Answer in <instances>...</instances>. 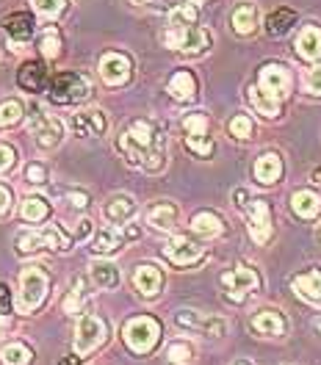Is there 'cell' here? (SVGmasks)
<instances>
[{"instance_id": "6da1fadb", "label": "cell", "mask_w": 321, "mask_h": 365, "mask_svg": "<svg viewBox=\"0 0 321 365\" xmlns=\"http://www.w3.org/2000/svg\"><path fill=\"white\" fill-rule=\"evenodd\" d=\"M116 147L131 166H141L147 172H160L166 163V138L153 119H133Z\"/></svg>"}, {"instance_id": "7a4b0ae2", "label": "cell", "mask_w": 321, "mask_h": 365, "mask_svg": "<svg viewBox=\"0 0 321 365\" xmlns=\"http://www.w3.org/2000/svg\"><path fill=\"white\" fill-rule=\"evenodd\" d=\"M50 291V277L42 266H25L20 274V299H17V307L20 313H34L42 307V302L47 299Z\"/></svg>"}, {"instance_id": "3957f363", "label": "cell", "mask_w": 321, "mask_h": 365, "mask_svg": "<svg viewBox=\"0 0 321 365\" xmlns=\"http://www.w3.org/2000/svg\"><path fill=\"white\" fill-rule=\"evenodd\" d=\"M122 338L133 354H150L160 341V324L150 316H136L125 324Z\"/></svg>"}, {"instance_id": "277c9868", "label": "cell", "mask_w": 321, "mask_h": 365, "mask_svg": "<svg viewBox=\"0 0 321 365\" xmlns=\"http://www.w3.org/2000/svg\"><path fill=\"white\" fill-rule=\"evenodd\" d=\"M89 81L78 72H58L50 81V100L56 106H72V103H83L89 97Z\"/></svg>"}, {"instance_id": "5b68a950", "label": "cell", "mask_w": 321, "mask_h": 365, "mask_svg": "<svg viewBox=\"0 0 321 365\" xmlns=\"http://www.w3.org/2000/svg\"><path fill=\"white\" fill-rule=\"evenodd\" d=\"M163 45L172 50H180L185 56H203L210 50V34L200 25H188V28H166L163 34Z\"/></svg>"}, {"instance_id": "8992f818", "label": "cell", "mask_w": 321, "mask_h": 365, "mask_svg": "<svg viewBox=\"0 0 321 365\" xmlns=\"http://www.w3.org/2000/svg\"><path fill=\"white\" fill-rule=\"evenodd\" d=\"M175 324L185 332H197V335H205V338H225L230 329L228 319L200 313V310H188V307L175 313Z\"/></svg>"}, {"instance_id": "52a82bcc", "label": "cell", "mask_w": 321, "mask_h": 365, "mask_svg": "<svg viewBox=\"0 0 321 365\" xmlns=\"http://www.w3.org/2000/svg\"><path fill=\"white\" fill-rule=\"evenodd\" d=\"M69 238L67 232L56 225H50L45 230H28L17 235V252L23 255H34L39 250H69Z\"/></svg>"}, {"instance_id": "ba28073f", "label": "cell", "mask_w": 321, "mask_h": 365, "mask_svg": "<svg viewBox=\"0 0 321 365\" xmlns=\"http://www.w3.org/2000/svg\"><path fill=\"white\" fill-rule=\"evenodd\" d=\"M222 285L228 288L225 299H228V302H235V304H241L250 294H255V291L260 288V277H258V272H255L253 266L238 263V266H233L230 272L222 274Z\"/></svg>"}, {"instance_id": "9c48e42d", "label": "cell", "mask_w": 321, "mask_h": 365, "mask_svg": "<svg viewBox=\"0 0 321 365\" xmlns=\"http://www.w3.org/2000/svg\"><path fill=\"white\" fill-rule=\"evenodd\" d=\"M108 338V327H106V321L100 319V316H81L78 321V329H75V354H81V357H86V354H92L97 346H103Z\"/></svg>"}, {"instance_id": "30bf717a", "label": "cell", "mask_w": 321, "mask_h": 365, "mask_svg": "<svg viewBox=\"0 0 321 365\" xmlns=\"http://www.w3.org/2000/svg\"><path fill=\"white\" fill-rule=\"evenodd\" d=\"M208 116L203 111H194V114L183 116V130H185V147L200 155V158H210L213 153V141L208 138Z\"/></svg>"}, {"instance_id": "8fae6325", "label": "cell", "mask_w": 321, "mask_h": 365, "mask_svg": "<svg viewBox=\"0 0 321 365\" xmlns=\"http://www.w3.org/2000/svg\"><path fill=\"white\" fill-rule=\"evenodd\" d=\"M31 130H34V138H36V144H39L42 150H53V147H58L61 138H64V122L56 119V116L42 114V108L34 106V108H31Z\"/></svg>"}, {"instance_id": "7c38bea8", "label": "cell", "mask_w": 321, "mask_h": 365, "mask_svg": "<svg viewBox=\"0 0 321 365\" xmlns=\"http://www.w3.org/2000/svg\"><path fill=\"white\" fill-rule=\"evenodd\" d=\"M247 227H250V235L258 247L269 244L272 232H275V219H272V207L263 200H250L247 205Z\"/></svg>"}, {"instance_id": "4fadbf2b", "label": "cell", "mask_w": 321, "mask_h": 365, "mask_svg": "<svg viewBox=\"0 0 321 365\" xmlns=\"http://www.w3.org/2000/svg\"><path fill=\"white\" fill-rule=\"evenodd\" d=\"M260 91H266L269 97H275V100H285L288 97V91H291V72L282 67V64H263L260 72H258V83H255Z\"/></svg>"}, {"instance_id": "5bb4252c", "label": "cell", "mask_w": 321, "mask_h": 365, "mask_svg": "<svg viewBox=\"0 0 321 365\" xmlns=\"http://www.w3.org/2000/svg\"><path fill=\"white\" fill-rule=\"evenodd\" d=\"M69 130L75 136L89 138V136H103L106 128H108V119L100 108H83V111H75V114L67 119Z\"/></svg>"}, {"instance_id": "9a60e30c", "label": "cell", "mask_w": 321, "mask_h": 365, "mask_svg": "<svg viewBox=\"0 0 321 365\" xmlns=\"http://www.w3.org/2000/svg\"><path fill=\"white\" fill-rule=\"evenodd\" d=\"M133 75V64L125 53H106L100 58V78L108 86H125Z\"/></svg>"}, {"instance_id": "2e32d148", "label": "cell", "mask_w": 321, "mask_h": 365, "mask_svg": "<svg viewBox=\"0 0 321 365\" xmlns=\"http://www.w3.org/2000/svg\"><path fill=\"white\" fill-rule=\"evenodd\" d=\"M163 255H166L175 266H194V263L203 260L205 250H203L194 238H188V235H175V238H169V244L163 247Z\"/></svg>"}, {"instance_id": "e0dca14e", "label": "cell", "mask_w": 321, "mask_h": 365, "mask_svg": "<svg viewBox=\"0 0 321 365\" xmlns=\"http://www.w3.org/2000/svg\"><path fill=\"white\" fill-rule=\"evenodd\" d=\"M133 285H136V291L141 297L147 299L158 297L160 288H163V274L153 263H141V266H136V272H133Z\"/></svg>"}, {"instance_id": "ac0fdd59", "label": "cell", "mask_w": 321, "mask_h": 365, "mask_svg": "<svg viewBox=\"0 0 321 365\" xmlns=\"http://www.w3.org/2000/svg\"><path fill=\"white\" fill-rule=\"evenodd\" d=\"M253 329L258 335H263V338H282L285 329H288V324H285L280 310L266 307V310H260V313L253 316Z\"/></svg>"}, {"instance_id": "d6986e66", "label": "cell", "mask_w": 321, "mask_h": 365, "mask_svg": "<svg viewBox=\"0 0 321 365\" xmlns=\"http://www.w3.org/2000/svg\"><path fill=\"white\" fill-rule=\"evenodd\" d=\"M136 200L128 197V194H114L108 197V202L103 205V216L111 222V225H125L136 216Z\"/></svg>"}, {"instance_id": "ffe728a7", "label": "cell", "mask_w": 321, "mask_h": 365, "mask_svg": "<svg viewBox=\"0 0 321 365\" xmlns=\"http://www.w3.org/2000/svg\"><path fill=\"white\" fill-rule=\"evenodd\" d=\"M297 53L305 61H321V28L319 25H305L297 36Z\"/></svg>"}, {"instance_id": "44dd1931", "label": "cell", "mask_w": 321, "mask_h": 365, "mask_svg": "<svg viewBox=\"0 0 321 365\" xmlns=\"http://www.w3.org/2000/svg\"><path fill=\"white\" fill-rule=\"evenodd\" d=\"M230 23H233V31H235L238 36L255 34V31H258V6L250 3V0H241V3L233 9Z\"/></svg>"}, {"instance_id": "7402d4cb", "label": "cell", "mask_w": 321, "mask_h": 365, "mask_svg": "<svg viewBox=\"0 0 321 365\" xmlns=\"http://www.w3.org/2000/svg\"><path fill=\"white\" fill-rule=\"evenodd\" d=\"M178 219H180V210L175 202L163 200V202H156V205L147 210V225L156 230H175L178 227Z\"/></svg>"}, {"instance_id": "603a6c76", "label": "cell", "mask_w": 321, "mask_h": 365, "mask_svg": "<svg viewBox=\"0 0 321 365\" xmlns=\"http://www.w3.org/2000/svg\"><path fill=\"white\" fill-rule=\"evenodd\" d=\"M282 178V158L277 153H263L255 160V180L260 185H275Z\"/></svg>"}, {"instance_id": "cb8c5ba5", "label": "cell", "mask_w": 321, "mask_h": 365, "mask_svg": "<svg viewBox=\"0 0 321 365\" xmlns=\"http://www.w3.org/2000/svg\"><path fill=\"white\" fill-rule=\"evenodd\" d=\"M291 285H294V291H297L305 302L321 304V269H310V272H305V274H297Z\"/></svg>"}, {"instance_id": "d4e9b609", "label": "cell", "mask_w": 321, "mask_h": 365, "mask_svg": "<svg viewBox=\"0 0 321 365\" xmlns=\"http://www.w3.org/2000/svg\"><path fill=\"white\" fill-rule=\"evenodd\" d=\"M166 91H169L175 100L188 103V100H194V97H197V78H194L188 69H178V72L169 78Z\"/></svg>"}, {"instance_id": "484cf974", "label": "cell", "mask_w": 321, "mask_h": 365, "mask_svg": "<svg viewBox=\"0 0 321 365\" xmlns=\"http://www.w3.org/2000/svg\"><path fill=\"white\" fill-rule=\"evenodd\" d=\"M291 210L297 213L299 219H316L321 213V197L310 188H302L291 194Z\"/></svg>"}, {"instance_id": "4316f807", "label": "cell", "mask_w": 321, "mask_h": 365, "mask_svg": "<svg viewBox=\"0 0 321 365\" xmlns=\"http://www.w3.org/2000/svg\"><path fill=\"white\" fill-rule=\"evenodd\" d=\"M3 28L14 42H28L34 34V17L28 11H11L3 17Z\"/></svg>"}, {"instance_id": "83f0119b", "label": "cell", "mask_w": 321, "mask_h": 365, "mask_svg": "<svg viewBox=\"0 0 321 365\" xmlns=\"http://www.w3.org/2000/svg\"><path fill=\"white\" fill-rule=\"evenodd\" d=\"M122 244H125L122 230L116 227V225H108V227H103L94 232L92 252H97V255H114V252L122 250Z\"/></svg>"}, {"instance_id": "f1b7e54d", "label": "cell", "mask_w": 321, "mask_h": 365, "mask_svg": "<svg viewBox=\"0 0 321 365\" xmlns=\"http://www.w3.org/2000/svg\"><path fill=\"white\" fill-rule=\"evenodd\" d=\"M17 83L25 91H42L47 83V69L42 61H25L20 72H17Z\"/></svg>"}, {"instance_id": "f546056e", "label": "cell", "mask_w": 321, "mask_h": 365, "mask_svg": "<svg viewBox=\"0 0 321 365\" xmlns=\"http://www.w3.org/2000/svg\"><path fill=\"white\" fill-rule=\"evenodd\" d=\"M89 274H92V282L103 291H114L119 285V269H116L111 260H94L89 266Z\"/></svg>"}, {"instance_id": "4dcf8cb0", "label": "cell", "mask_w": 321, "mask_h": 365, "mask_svg": "<svg viewBox=\"0 0 321 365\" xmlns=\"http://www.w3.org/2000/svg\"><path fill=\"white\" fill-rule=\"evenodd\" d=\"M294 25H297V11L280 6V9H275V11L266 17V34H269V36H282V34H288Z\"/></svg>"}, {"instance_id": "1f68e13d", "label": "cell", "mask_w": 321, "mask_h": 365, "mask_svg": "<svg viewBox=\"0 0 321 365\" xmlns=\"http://www.w3.org/2000/svg\"><path fill=\"white\" fill-rule=\"evenodd\" d=\"M191 230H194L200 238H216V235L225 232V225H222V219H219L216 213L203 210V213H197V216L191 219Z\"/></svg>"}, {"instance_id": "d6a6232c", "label": "cell", "mask_w": 321, "mask_h": 365, "mask_svg": "<svg viewBox=\"0 0 321 365\" xmlns=\"http://www.w3.org/2000/svg\"><path fill=\"white\" fill-rule=\"evenodd\" d=\"M247 100L253 103L255 111L263 114L266 119H277V116H280V100L269 97L266 91H260L258 86H250V89H247Z\"/></svg>"}, {"instance_id": "836d02e7", "label": "cell", "mask_w": 321, "mask_h": 365, "mask_svg": "<svg viewBox=\"0 0 321 365\" xmlns=\"http://www.w3.org/2000/svg\"><path fill=\"white\" fill-rule=\"evenodd\" d=\"M20 216L31 225H39L50 216V202L45 197H25L23 205H20Z\"/></svg>"}, {"instance_id": "e575fe53", "label": "cell", "mask_w": 321, "mask_h": 365, "mask_svg": "<svg viewBox=\"0 0 321 365\" xmlns=\"http://www.w3.org/2000/svg\"><path fill=\"white\" fill-rule=\"evenodd\" d=\"M83 299H86V279H83V277H78V279L72 282V288L67 291L64 302H61L64 313H67V316H78V313L83 310Z\"/></svg>"}, {"instance_id": "d590c367", "label": "cell", "mask_w": 321, "mask_h": 365, "mask_svg": "<svg viewBox=\"0 0 321 365\" xmlns=\"http://www.w3.org/2000/svg\"><path fill=\"white\" fill-rule=\"evenodd\" d=\"M31 360H34V351L25 343H9L0 351V363L3 365H31Z\"/></svg>"}, {"instance_id": "8d00e7d4", "label": "cell", "mask_w": 321, "mask_h": 365, "mask_svg": "<svg viewBox=\"0 0 321 365\" xmlns=\"http://www.w3.org/2000/svg\"><path fill=\"white\" fill-rule=\"evenodd\" d=\"M228 130H230V136H233V138H238V141H247V138L255 136V122L247 114H235L228 122Z\"/></svg>"}, {"instance_id": "74e56055", "label": "cell", "mask_w": 321, "mask_h": 365, "mask_svg": "<svg viewBox=\"0 0 321 365\" xmlns=\"http://www.w3.org/2000/svg\"><path fill=\"white\" fill-rule=\"evenodd\" d=\"M25 116V108L20 100H3L0 103V128H11Z\"/></svg>"}, {"instance_id": "f35d334b", "label": "cell", "mask_w": 321, "mask_h": 365, "mask_svg": "<svg viewBox=\"0 0 321 365\" xmlns=\"http://www.w3.org/2000/svg\"><path fill=\"white\" fill-rule=\"evenodd\" d=\"M197 25V9L194 6H178L169 11V28H188Z\"/></svg>"}, {"instance_id": "ab89813d", "label": "cell", "mask_w": 321, "mask_h": 365, "mask_svg": "<svg viewBox=\"0 0 321 365\" xmlns=\"http://www.w3.org/2000/svg\"><path fill=\"white\" fill-rule=\"evenodd\" d=\"M39 50H42V56H45V58H58V56H61V36H58V31H56V28H47L45 34H42V39H39Z\"/></svg>"}, {"instance_id": "60d3db41", "label": "cell", "mask_w": 321, "mask_h": 365, "mask_svg": "<svg viewBox=\"0 0 321 365\" xmlns=\"http://www.w3.org/2000/svg\"><path fill=\"white\" fill-rule=\"evenodd\" d=\"M31 3H34V11L42 14L45 20L61 17V11L67 9V0H31Z\"/></svg>"}, {"instance_id": "b9f144b4", "label": "cell", "mask_w": 321, "mask_h": 365, "mask_svg": "<svg viewBox=\"0 0 321 365\" xmlns=\"http://www.w3.org/2000/svg\"><path fill=\"white\" fill-rule=\"evenodd\" d=\"M166 357H169V363H175V365H188L194 360V349L185 341H175L166 349Z\"/></svg>"}, {"instance_id": "7bdbcfd3", "label": "cell", "mask_w": 321, "mask_h": 365, "mask_svg": "<svg viewBox=\"0 0 321 365\" xmlns=\"http://www.w3.org/2000/svg\"><path fill=\"white\" fill-rule=\"evenodd\" d=\"M14 163H17V150L11 144H0V175L14 169Z\"/></svg>"}, {"instance_id": "ee69618b", "label": "cell", "mask_w": 321, "mask_h": 365, "mask_svg": "<svg viewBox=\"0 0 321 365\" xmlns=\"http://www.w3.org/2000/svg\"><path fill=\"white\" fill-rule=\"evenodd\" d=\"M305 89L310 94H321V64H313L305 75Z\"/></svg>"}, {"instance_id": "f6af8a7d", "label": "cell", "mask_w": 321, "mask_h": 365, "mask_svg": "<svg viewBox=\"0 0 321 365\" xmlns=\"http://www.w3.org/2000/svg\"><path fill=\"white\" fill-rule=\"evenodd\" d=\"M25 180L34 182V185H42L47 180V169L42 163H28V169H25Z\"/></svg>"}, {"instance_id": "bcb514c9", "label": "cell", "mask_w": 321, "mask_h": 365, "mask_svg": "<svg viewBox=\"0 0 321 365\" xmlns=\"http://www.w3.org/2000/svg\"><path fill=\"white\" fill-rule=\"evenodd\" d=\"M67 202L72 207H75V210H83V207L89 205V197H86L83 191H69V194H67Z\"/></svg>"}, {"instance_id": "7dc6e473", "label": "cell", "mask_w": 321, "mask_h": 365, "mask_svg": "<svg viewBox=\"0 0 321 365\" xmlns=\"http://www.w3.org/2000/svg\"><path fill=\"white\" fill-rule=\"evenodd\" d=\"M11 202H14L11 188H9V185H0V216H6V213L11 210Z\"/></svg>"}, {"instance_id": "c3c4849f", "label": "cell", "mask_w": 321, "mask_h": 365, "mask_svg": "<svg viewBox=\"0 0 321 365\" xmlns=\"http://www.w3.org/2000/svg\"><path fill=\"white\" fill-rule=\"evenodd\" d=\"M9 307H11V299H9V288H6V285H0V313H9Z\"/></svg>"}, {"instance_id": "681fc988", "label": "cell", "mask_w": 321, "mask_h": 365, "mask_svg": "<svg viewBox=\"0 0 321 365\" xmlns=\"http://www.w3.org/2000/svg\"><path fill=\"white\" fill-rule=\"evenodd\" d=\"M6 327H9V319L0 313V338H3V332H6Z\"/></svg>"}, {"instance_id": "f907efd6", "label": "cell", "mask_w": 321, "mask_h": 365, "mask_svg": "<svg viewBox=\"0 0 321 365\" xmlns=\"http://www.w3.org/2000/svg\"><path fill=\"white\" fill-rule=\"evenodd\" d=\"M313 180H316V182H319V185H321V166H319V169H316V172H313Z\"/></svg>"}, {"instance_id": "816d5d0a", "label": "cell", "mask_w": 321, "mask_h": 365, "mask_svg": "<svg viewBox=\"0 0 321 365\" xmlns=\"http://www.w3.org/2000/svg\"><path fill=\"white\" fill-rule=\"evenodd\" d=\"M61 365H78V360H64Z\"/></svg>"}, {"instance_id": "f5cc1de1", "label": "cell", "mask_w": 321, "mask_h": 365, "mask_svg": "<svg viewBox=\"0 0 321 365\" xmlns=\"http://www.w3.org/2000/svg\"><path fill=\"white\" fill-rule=\"evenodd\" d=\"M235 365H253V363H247V360H235Z\"/></svg>"}, {"instance_id": "db71d44e", "label": "cell", "mask_w": 321, "mask_h": 365, "mask_svg": "<svg viewBox=\"0 0 321 365\" xmlns=\"http://www.w3.org/2000/svg\"><path fill=\"white\" fill-rule=\"evenodd\" d=\"M191 3H205V0H191Z\"/></svg>"}]
</instances>
